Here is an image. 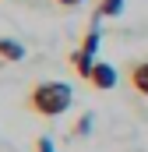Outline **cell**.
I'll list each match as a JSON object with an SVG mask.
<instances>
[{
	"label": "cell",
	"mask_w": 148,
	"mask_h": 152,
	"mask_svg": "<svg viewBox=\"0 0 148 152\" xmlns=\"http://www.w3.org/2000/svg\"><path fill=\"white\" fill-rule=\"evenodd\" d=\"M71 103H74V92H71V85H64V81H39L28 92V110L46 117V120L67 113Z\"/></svg>",
	"instance_id": "1"
},
{
	"label": "cell",
	"mask_w": 148,
	"mask_h": 152,
	"mask_svg": "<svg viewBox=\"0 0 148 152\" xmlns=\"http://www.w3.org/2000/svg\"><path fill=\"white\" fill-rule=\"evenodd\" d=\"M99 42H102V32H99V18H92V25H88V32H85V39H81V46L71 53V67L78 78H85L88 81V75H92V67H95V53H99Z\"/></svg>",
	"instance_id": "2"
},
{
	"label": "cell",
	"mask_w": 148,
	"mask_h": 152,
	"mask_svg": "<svg viewBox=\"0 0 148 152\" xmlns=\"http://www.w3.org/2000/svg\"><path fill=\"white\" fill-rule=\"evenodd\" d=\"M88 85H92L95 92H110L113 85H116V67L106 64V60H95V67H92V75H88Z\"/></svg>",
	"instance_id": "3"
},
{
	"label": "cell",
	"mask_w": 148,
	"mask_h": 152,
	"mask_svg": "<svg viewBox=\"0 0 148 152\" xmlns=\"http://www.w3.org/2000/svg\"><path fill=\"white\" fill-rule=\"evenodd\" d=\"M131 85L138 96H148V60H134L131 64Z\"/></svg>",
	"instance_id": "4"
},
{
	"label": "cell",
	"mask_w": 148,
	"mask_h": 152,
	"mask_svg": "<svg viewBox=\"0 0 148 152\" xmlns=\"http://www.w3.org/2000/svg\"><path fill=\"white\" fill-rule=\"evenodd\" d=\"M0 60H4V64L25 60V46H21L18 39H0Z\"/></svg>",
	"instance_id": "5"
},
{
	"label": "cell",
	"mask_w": 148,
	"mask_h": 152,
	"mask_svg": "<svg viewBox=\"0 0 148 152\" xmlns=\"http://www.w3.org/2000/svg\"><path fill=\"white\" fill-rule=\"evenodd\" d=\"M120 11H123V0H99L92 18H99V21H102V18H116Z\"/></svg>",
	"instance_id": "6"
},
{
	"label": "cell",
	"mask_w": 148,
	"mask_h": 152,
	"mask_svg": "<svg viewBox=\"0 0 148 152\" xmlns=\"http://www.w3.org/2000/svg\"><path fill=\"white\" fill-rule=\"evenodd\" d=\"M92 120H95L92 113H81V120H78V127H74V134H88V127H92Z\"/></svg>",
	"instance_id": "7"
},
{
	"label": "cell",
	"mask_w": 148,
	"mask_h": 152,
	"mask_svg": "<svg viewBox=\"0 0 148 152\" xmlns=\"http://www.w3.org/2000/svg\"><path fill=\"white\" fill-rule=\"evenodd\" d=\"M36 152H53V138H46V134H42V138L36 142Z\"/></svg>",
	"instance_id": "8"
},
{
	"label": "cell",
	"mask_w": 148,
	"mask_h": 152,
	"mask_svg": "<svg viewBox=\"0 0 148 152\" xmlns=\"http://www.w3.org/2000/svg\"><path fill=\"white\" fill-rule=\"evenodd\" d=\"M60 7H78V4H85V0H57Z\"/></svg>",
	"instance_id": "9"
}]
</instances>
